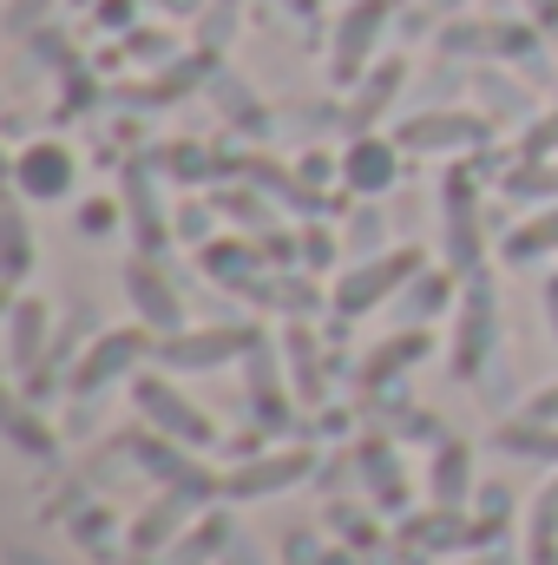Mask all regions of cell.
Returning <instances> with one entry per match:
<instances>
[{
    "instance_id": "6da1fadb",
    "label": "cell",
    "mask_w": 558,
    "mask_h": 565,
    "mask_svg": "<svg viewBox=\"0 0 558 565\" xmlns=\"http://www.w3.org/2000/svg\"><path fill=\"white\" fill-rule=\"evenodd\" d=\"M480 171L453 164L440 184V244H447V270L453 277H480L486 264V217H480Z\"/></svg>"
},
{
    "instance_id": "7a4b0ae2",
    "label": "cell",
    "mask_w": 558,
    "mask_h": 565,
    "mask_svg": "<svg viewBox=\"0 0 558 565\" xmlns=\"http://www.w3.org/2000/svg\"><path fill=\"white\" fill-rule=\"evenodd\" d=\"M119 447L132 454V467H139V473H151L164 493H184L191 507H204L211 493H224V480H211V467L197 460V447H184V440H171V434H158V427L119 434Z\"/></svg>"
},
{
    "instance_id": "3957f363",
    "label": "cell",
    "mask_w": 558,
    "mask_h": 565,
    "mask_svg": "<svg viewBox=\"0 0 558 565\" xmlns=\"http://www.w3.org/2000/svg\"><path fill=\"white\" fill-rule=\"evenodd\" d=\"M493 342H500V296H493V282H486V270H480V277L460 282V302H453V335H447V369H453L460 382L486 375Z\"/></svg>"
},
{
    "instance_id": "277c9868",
    "label": "cell",
    "mask_w": 558,
    "mask_h": 565,
    "mask_svg": "<svg viewBox=\"0 0 558 565\" xmlns=\"http://www.w3.org/2000/svg\"><path fill=\"white\" fill-rule=\"evenodd\" d=\"M420 270H427V264H420V250H375V257H362V264H348V270L335 277L329 302H335V316H342V322H355V316H368V309L395 302Z\"/></svg>"
},
{
    "instance_id": "5b68a950",
    "label": "cell",
    "mask_w": 558,
    "mask_h": 565,
    "mask_svg": "<svg viewBox=\"0 0 558 565\" xmlns=\"http://www.w3.org/2000/svg\"><path fill=\"white\" fill-rule=\"evenodd\" d=\"M440 53L453 60H480V66H513V60H533L539 53V26L519 13V20H473V13H453L440 26Z\"/></svg>"
},
{
    "instance_id": "8992f818",
    "label": "cell",
    "mask_w": 558,
    "mask_h": 565,
    "mask_svg": "<svg viewBox=\"0 0 558 565\" xmlns=\"http://www.w3.org/2000/svg\"><path fill=\"white\" fill-rule=\"evenodd\" d=\"M395 26V0H348L335 33H329V79L335 86H355L375 60H382V40Z\"/></svg>"
},
{
    "instance_id": "52a82bcc",
    "label": "cell",
    "mask_w": 558,
    "mask_h": 565,
    "mask_svg": "<svg viewBox=\"0 0 558 565\" xmlns=\"http://www.w3.org/2000/svg\"><path fill=\"white\" fill-rule=\"evenodd\" d=\"M395 139L420 158H466V151L493 145V119L480 106H427V113H408L395 126Z\"/></svg>"
},
{
    "instance_id": "ba28073f",
    "label": "cell",
    "mask_w": 558,
    "mask_h": 565,
    "mask_svg": "<svg viewBox=\"0 0 558 565\" xmlns=\"http://www.w3.org/2000/svg\"><path fill=\"white\" fill-rule=\"evenodd\" d=\"M119 204H126V231H132L139 257H164L171 237H178V217L164 211V171H158V158H126Z\"/></svg>"
},
{
    "instance_id": "9c48e42d",
    "label": "cell",
    "mask_w": 558,
    "mask_h": 565,
    "mask_svg": "<svg viewBox=\"0 0 558 565\" xmlns=\"http://www.w3.org/2000/svg\"><path fill=\"white\" fill-rule=\"evenodd\" d=\"M264 342V329H250V322H211V329H178V335H158V369H171V375H197V369H230V362H244L250 349Z\"/></svg>"
},
{
    "instance_id": "30bf717a",
    "label": "cell",
    "mask_w": 558,
    "mask_h": 565,
    "mask_svg": "<svg viewBox=\"0 0 558 565\" xmlns=\"http://www.w3.org/2000/svg\"><path fill=\"white\" fill-rule=\"evenodd\" d=\"M151 349H158V335H151L144 322H132V329H99V335L79 349V362L66 369V388L86 402V395H99L106 382H132Z\"/></svg>"
},
{
    "instance_id": "8fae6325",
    "label": "cell",
    "mask_w": 558,
    "mask_h": 565,
    "mask_svg": "<svg viewBox=\"0 0 558 565\" xmlns=\"http://www.w3.org/2000/svg\"><path fill=\"white\" fill-rule=\"evenodd\" d=\"M132 408H139L144 427H158V434H171V440H184V447H211V440H217V422H211L171 375L139 369V375H132Z\"/></svg>"
},
{
    "instance_id": "7c38bea8",
    "label": "cell",
    "mask_w": 558,
    "mask_h": 565,
    "mask_svg": "<svg viewBox=\"0 0 558 565\" xmlns=\"http://www.w3.org/2000/svg\"><path fill=\"white\" fill-rule=\"evenodd\" d=\"M79 191V151L66 139H26L13 151V198L20 204H60Z\"/></svg>"
},
{
    "instance_id": "4fadbf2b",
    "label": "cell",
    "mask_w": 558,
    "mask_h": 565,
    "mask_svg": "<svg viewBox=\"0 0 558 565\" xmlns=\"http://www.w3.org/2000/svg\"><path fill=\"white\" fill-rule=\"evenodd\" d=\"M427 349H433L427 322H408V329L382 335V342L355 362V388H362V402H368V395H395V388H401V375H415L420 362H427Z\"/></svg>"
},
{
    "instance_id": "5bb4252c",
    "label": "cell",
    "mask_w": 558,
    "mask_h": 565,
    "mask_svg": "<svg viewBox=\"0 0 558 565\" xmlns=\"http://www.w3.org/2000/svg\"><path fill=\"white\" fill-rule=\"evenodd\" d=\"M401 158H408V145L395 132H348V145H342V191H355V198L395 191L401 184Z\"/></svg>"
},
{
    "instance_id": "9a60e30c",
    "label": "cell",
    "mask_w": 558,
    "mask_h": 565,
    "mask_svg": "<svg viewBox=\"0 0 558 565\" xmlns=\"http://www.w3.org/2000/svg\"><path fill=\"white\" fill-rule=\"evenodd\" d=\"M315 473V454L309 447H270V454H250L244 467L224 473V500H270V493H289Z\"/></svg>"
},
{
    "instance_id": "2e32d148",
    "label": "cell",
    "mask_w": 558,
    "mask_h": 565,
    "mask_svg": "<svg viewBox=\"0 0 558 565\" xmlns=\"http://www.w3.org/2000/svg\"><path fill=\"white\" fill-rule=\"evenodd\" d=\"M126 296H132V309H139V322L151 335H178L184 329V296H178V282L164 277L158 257H132L126 264Z\"/></svg>"
},
{
    "instance_id": "e0dca14e",
    "label": "cell",
    "mask_w": 558,
    "mask_h": 565,
    "mask_svg": "<svg viewBox=\"0 0 558 565\" xmlns=\"http://www.w3.org/2000/svg\"><path fill=\"white\" fill-rule=\"evenodd\" d=\"M46 355H53V309L40 296H13L7 302V369L26 382V375H40Z\"/></svg>"
},
{
    "instance_id": "ac0fdd59",
    "label": "cell",
    "mask_w": 558,
    "mask_h": 565,
    "mask_svg": "<svg viewBox=\"0 0 558 565\" xmlns=\"http://www.w3.org/2000/svg\"><path fill=\"white\" fill-rule=\"evenodd\" d=\"M355 473H362V487H368V500L382 513H401L408 507V467L395 454V434H362L355 440Z\"/></svg>"
},
{
    "instance_id": "d6986e66",
    "label": "cell",
    "mask_w": 558,
    "mask_h": 565,
    "mask_svg": "<svg viewBox=\"0 0 558 565\" xmlns=\"http://www.w3.org/2000/svg\"><path fill=\"white\" fill-rule=\"evenodd\" d=\"M244 375H250V422L264 427V434H282V427H289V415H296V408H289L296 395L282 388L277 349H270V342H257V349L244 355Z\"/></svg>"
},
{
    "instance_id": "ffe728a7",
    "label": "cell",
    "mask_w": 558,
    "mask_h": 565,
    "mask_svg": "<svg viewBox=\"0 0 558 565\" xmlns=\"http://www.w3.org/2000/svg\"><path fill=\"white\" fill-rule=\"evenodd\" d=\"M197 270L211 282H224V289H237V296H250V282L264 277L270 264H264L257 237H211V244H197Z\"/></svg>"
},
{
    "instance_id": "44dd1931",
    "label": "cell",
    "mask_w": 558,
    "mask_h": 565,
    "mask_svg": "<svg viewBox=\"0 0 558 565\" xmlns=\"http://www.w3.org/2000/svg\"><path fill=\"white\" fill-rule=\"evenodd\" d=\"M184 520H191V500H184V493H164V487H158V500L144 507L139 520H132V533H126L132 559H158V553H171V546L184 540Z\"/></svg>"
},
{
    "instance_id": "7402d4cb",
    "label": "cell",
    "mask_w": 558,
    "mask_h": 565,
    "mask_svg": "<svg viewBox=\"0 0 558 565\" xmlns=\"http://www.w3.org/2000/svg\"><path fill=\"white\" fill-rule=\"evenodd\" d=\"M401 86H408V60H375V66L348 86V93H355V99H348V132H375V119L401 99Z\"/></svg>"
},
{
    "instance_id": "603a6c76",
    "label": "cell",
    "mask_w": 558,
    "mask_h": 565,
    "mask_svg": "<svg viewBox=\"0 0 558 565\" xmlns=\"http://www.w3.org/2000/svg\"><path fill=\"white\" fill-rule=\"evenodd\" d=\"M427 500L433 507H473V447L466 440H433L427 454Z\"/></svg>"
},
{
    "instance_id": "cb8c5ba5",
    "label": "cell",
    "mask_w": 558,
    "mask_h": 565,
    "mask_svg": "<svg viewBox=\"0 0 558 565\" xmlns=\"http://www.w3.org/2000/svg\"><path fill=\"white\" fill-rule=\"evenodd\" d=\"M500 257H506L513 270H526V264H546V257H558V204H539V211H526V217H519V224L506 231Z\"/></svg>"
},
{
    "instance_id": "d4e9b609",
    "label": "cell",
    "mask_w": 558,
    "mask_h": 565,
    "mask_svg": "<svg viewBox=\"0 0 558 565\" xmlns=\"http://www.w3.org/2000/svg\"><path fill=\"white\" fill-rule=\"evenodd\" d=\"M211 99H217V113H224L244 139H270V113H264V99H257L237 73L217 66V73H211Z\"/></svg>"
},
{
    "instance_id": "484cf974",
    "label": "cell",
    "mask_w": 558,
    "mask_h": 565,
    "mask_svg": "<svg viewBox=\"0 0 558 565\" xmlns=\"http://www.w3.org/2000/svg\"><path fill=\"white\" fill-rule=\"evenodd\" d=\"M282 355H289V388H296V402H322V355H315V329H309V316H289V329H282Z\"/></svg>"
},
{
    "instance_id": "4316f807",
    "label": "cell",
    "mask_w": 558,
    "mask_h": 565,
    "mask_svg": "<svg viewBox=\"0 0 558 565\" xmlns=\"http://www.w3.org/2000/svg\"><path fill=\"white\" fill-rule=\"evenodd\" d=\"M151 158H158V171L171 184H204L217 171H237V158H224V151H211V145H197V139H171L164 151H151Z\"/></svg>"
},
{
    "instance_id": "83f0119b",
    "label": "cell",
    "mask_w": 558,
    "mask_h": 565,
    "mask_svg": "<svg viewBox=\"0 0 558 565\" xmlns=\"http://www.w3.org/2000/svg\"><path fill=\"white\" fill-rule=\"evenodd\" d=\"M500 191H506L513 204H526V211L558 204V158H513V164L500 171Z\"/></svg>"
},
{
    "instance_id": "f1b7e54d",
    "label": "cell",
    "mask_w": 558,
    "mask_h": 565,
    "mask_svg": "<svg viewBox=\"0 0 558 565\" xmlns=\"http://www.w3.org/2000/svg\"><path fill=\"white\" fill-rule=\"evenodd\" d=\"M250 302H264L277 316H315L322 309V289L309 277H289V270H264V277L250 282Z\"/></svg>"
},
{
    "instance_id": "f546056e",
    "label": "cell",
    "mask_w": 558,
    "mask_h": 565,
    "mask_svg": "<svg viewBox=\"0 0 558 565\" xmlns=\"http://www.w3.org/2000/svg\"><path fill=\"white\" fill-rule=\"evenodd\" d=\"M526 565H558V473L526 507Z\"/></svg>"
},
{
    "instance_id": "4dcf8cb0",
    "label": "cell",
    "mask_w": 558,
    "mask_h": 565,
    "mask_svg": "<svg viewBox=\"0 0 558 565\" xmlns=\"http://www.w3.org/2000/svg\"><path fill=\"white\" fill-rule=\"evenodd\" d=\"M460 302V289H453V270H420L408 289H401V309L415 316V322H433V316H447Z\"/></svg>"
},
{
    "instance_id": "1f68e13d",
    "label": "cell",
    "mask_w": 558,
    "mask_h": 565,
    "mask_svg": "<svg viewBox=\"0 0 558 565\" xmlns=\"http://www.w3.org/2000/svg\"><path fill=\"white\" fill-rule=\"evenodd\" d=\"M500 447L519 454V460H546V467H558V422H533V415H519V422L500 427Z\"/></svg>"
},
{
    "instance_id": "d6a6232c",
    "label": "cell",
    "mask_w": 558,
    "mask_h": 565,
    "mask_svg": "<svg viewBox=\"0 0 558 565\" xmlns=\"http://www.w3.org/2000/svg\"><path fill=\"white\" fill-rule=\"evenodd\" d=\"M237 26H244V0H204V7H197V46H204L211 60L237 40Z\"/></svg>"
},
{
    "instance_id": "836d02e7",
    "label": "cell",
    "mask_w": 558,
    "mask_h": 565,
    "mask_svg": "<svg viewBox=\"0 0 558 565\" xmlns=\"http://www.w3.org/2000/svg\"><path fill=\"white\" fill-rule=\"evenodd\" d=\"M0 244H7V282L20 289L26 270H33V231H26V211H20V198L7 204V217H0Z\"/></svg>"
},
{
    "instance_id": "e575fe53",
    "label": "cell",
    "mask_w": 558,
    "mask_h": 565,
    "mask_svg": "<svg viewBox=\"0 0 558 565\" xmlns=\"http://www.w3.org/2000/svg\"><path fill=\"white\" fill-rule=\"evenodd\" d=\"M224 540H230V526H224V520H197V526L164 553V565H211L217 553H224Z\"/></svg>"
},
{
    "instance_id": "d590c367",
    "label": "cell",
    "mask_w": 558,
    "mask_h": 565,
    "mask_svg": "<svg viewBox=\"0 0 558 565\" xmlns=\"http://www.w3.org/2000/svg\"><path fill=\"white\" fill-rule=\"evenodd\" d=\"M217 211H230L237 224H250V231H277V211H270V198L250 184V191H217Z\"/></svg>"
},
{
    "instance_id": "8d00e7d4",
    "label": "cell",
    "mask_w": 558,
    "mask_h": 565,
    "mask_svg": "<svg viewBox=\"0 0 558 565\" xmlns=\"http://www.w3.org/2000/svg\"><path fill=\"white\" fill-rule=\"evenodd\" d=\"M473 86H480V99H486V119H493V126L519 106V93H513V79H506L500 66H480V73H473Z\"/></svg>"
},
{
    "instance_id": "74e56055",
    "label": "cell",
    "mask_w": 558,
    "mask_h": 565,
    "mask_svg": "<svg viewBox=\"0 0 558 565\" xmlns=\"http://www.w3.org/2000/svg\"><path fill=\"white\" fill-rule=\"evenodd\" d=\"M342 244H348V250H362V257H375V250H388V244H382V211H375V198H362V211L348 217V231H342Z\"/></svg>"
},
{
    "instance_id": "f35d334b",
    "label": "cell",
    "mask_w": 558,
    "mask_h": 565,
    "mask_svg": "<svg viewBox=\"0 0 558 565\" xmlns=\"http://www.w3.org/2000/svg\"><path fill=\"white\" fill-rule=\"evenodd\" d=\"M126 46H132V60H144V66H171V60H184V53H178V40H171V33H158V26H132V33H126Z\"/></svg>"
},
{
    "instance_id": "ab89813d",
    "label": "cell",
    "mask_w": 558,
    "mask_h": 565,
    "mask_svg": "<svg viewBox=\"0 0 558 565\" xmlns=\"http://www.w3.org/2000/svg\"><path fill=\"white\" fill-rule=\"evenodd\" d=\"M7 434H13V447H20V454H33V460H46V454H53V434L33 422L26 408H13V415H7Z\"/></svg>"
},
{
    "instance_id": "60d3db41",
    "label": "cell",
    "mask_w": 558,
    "mask_h": 565,
    "mask_svg": "<svg viewBox=\"0 0 558 565\" xmlns=\"http://www.w3.org/2000/svg\"><path fill=\"white\" fill-rule=\"evenodd\" d=\"M513 158H558V113H539L526 132H519V151Z\"/></svg>"
},
{
    "instance_id": "b9f144b4",
    "label": "cell",
    "mask_w": 558,
    "mask_h": 565,
    "mask_svg": "<svg viewBox=\"0 0 558 565\" xmlns=\"http://www.w3.org/2000/svg\"><path fill=\"white\" fill-rule=\"evenodd\" d=\"M73 540L93 546V553H106L99 540H112V513H106V507H79V513H73Z\"/></svg>"
},
{
    "instance_id": "7bdbcfd3",
    "label": "cell",
    "mask_w": 558,
    "mask_h": 565,
    "mask_svg": "<svg viewBox=\"0 0 558 565\" xmlns=\"http://www.w3.org/2000/svg\"><path fill=\"white\" fill-rule=\"evenodd\" d=\"M119 217H126V204H112V198H93V204H79V231H86V237H106Z\"/></svg>"
},
{
    "instance_id": "ee69618b",
    "label": "cell",
    "mask_w": 558,
    "mask_h": 565,
    "mask_svg": "<svg viewBox=\"0 0 558 565\" xmlns=\"http://www.w3.org/2000/svg\"><path fill=\"white\" fill-rule=\"evenodd\" d=\"M335 231H302V270H329L335 264Z\"/></svg>"
},
{
    "instance_id": "f6af8a7d",
    "label": "cell",
    "mask_w": 558,
    "mask_h": 565,
    "mask_svg": "<svg viewBox=\"0 0 558 565\" xmlns=\"http://www.w3.org/2000/svg\"><path fill=\"white\" fill-rule=\"evenodd\" d=\"M178 237H184V244H211V211H204V204H184V211H178Z\"/></svg>"
},
{
    "instance_id": "bcb514c9",
    "label": "cell",
    "mask_w": 558,
    "mask_h": 565,
    "mask_svg": "<svg viewBox=\"0 0 558 565\" xmlns=\"http://www.w3.org/2000/svg\"><path fill=\"white\" fill-rule=\"evenodd\" d=\"M46 7H53V0H7V26H13V33H33V20H40Z\"/></svg>"
},
{
    "instance_id": "7dc6e473",
    "label": "cell",
    "mask_w": 558,
    "mask_h": 565,
    "mask_svg": "<svg viewBox=\"0 0 558 565\" xmlns=\"http://www.w3.org/2000/svg\"><path fill=\"white\" fill-rule=\"evenodd\" d=\"M519 13H526L539 33H552V26H558V0H519Z\"/></svg>"
},
{
    "instance_id": "c3c4849f",
    "label": "cell",
    "mask_w": 558,
    "mask_h": 565,
    "mask_svg": "<svg viewBox=\"0 0 558 565\" xmlns=\"http://www.w3.org/2000/svg\"><path fill=\"white\" fill-rule=\"evenodd\" d=\"M526 415H533V422H558V382H552V388H539V395L526 402Z\"/></svg>"
},
{
    "instance_id": "681fc988",
    "label": "cell",
    "mask_w": 558,
    "mask_h": 565,
    "mask_svg": "<svg viewBox=\"0 0 558 565\" xmlns=\"http://www.w3.org/2000/svg\"><path fill=\"white\" fill-rule=\"evenodd\" d=\"M539 296H546V329H552V349H558V270L546 277V289H539Z\"/></svg>"
},
{
    "instance_id": "f907efd6",
    "label": "cell",
    "mask_w": 558,
    "mask_h": 565,
    "mask_svg": "<svg viewBox=\"0 0 558 565\" xmlns=\"http://www.w3.org/2000/svg\"><path fill=\"white\" fill-rule=\"evenodd\" d=\"M289 20H322V0H277Z\"/></svg>"
},
{
    "instance_id": "816d5d0a",
    "label": "cell",
    "mask_w": 558,
    "mask_h": 565,
    "mask_svg": "<svg viewBox=\"0 0 558 565\" xmlns=\"http://www.w3.org/2000/svg\"><path fill=\"white\" fill-rule=\"evenodd\" d=\"M466 565H526V559H513L506 546H486V553H473V559H466Z\"/></svg>"
},
{
    "instance_id": "f5cc1de1",
    "label": "cell",
    "mask_w": 558,
    "mask_h": 565,
    "mask_svg": "<svg viewBox=\"0 0 558 565\" xmlns=\"http://www.w3.org/2000/svg\"><path fill=\"white\" fill-rule=\"evenodd\" d=\"M158 7H164V13H184V20H197V7H204V0H158Z\"/></svg>"
},
{
    "instance_id": "db71d44e",
    "label": "cell",
    "mask_w": 558,
    "mask_h": 565,
    "mask_svg": "<svg viewBox=\"0 0 558 565\" xmlns=\"http://www.w3.org/2000/svg\"><path fill=\"white\" fill-rule=\"evenodd\" d=\"M315 565H355V553H335V546H322V559Z\"/></svg>"
},
{
    "instance_id": "11a10c76",
    "label": "cell",
    "mask_w": 558,
    "mask_h": 565,
    "mask_svg": "<svg viewBox=\"0 0 558 565\" xmlns=\"http://www.w3.org/2000/svg\"><path fill=\"white\" fill-rule=\"evenodd\" d=\"M7 565H46V559H40V553H26V546H13V553H7Z\"/></svg>"
},
{
    "instance_id": "9f6ffc18",
    "label": "cell",
    "mask_w": 558,
    "mask_h": 565,
    "mask_svg": "<svg viewBox=\"0 0 558 565\" xmlns=\"http://www.w3.org/2000/svg\"><path fill=\"white\" fill-rule=\"evenodd\" d=\"M433 13H460V7H473V0H427Z\"/></svg>"
},
{
    "instance_id": "6f0895ef",
    "label": "cell",
    "mask_w": 558,
    "mask_h": 565,
    "mask_svg": "<svg viewBox=\"0 0 558 565\" xmlns=\"http://www.w3.org/2000/svg\"><path fill=\"white\" fill-rule=\"evenodd\" d=\"M132 565H151V559H132Z\"/></svg>"
}]
</instances>
